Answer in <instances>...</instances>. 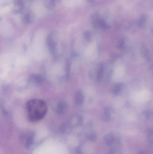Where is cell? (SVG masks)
<instances>
[{
  "mask_svg": "<svg viewBox=\"0 0 153 154\" xmlns=\"http://www.w3.org/2000/svg\"><path fill=\"white\" fill-rule=\"evenodd\" d=\"M29 119L32 122H36L42 119L47 112V105L42 100H31L26 104Z\"/></svg>",
  "mask_w": 153,
  "mask_h": 154,
  "instance_id": "6da1fadb",
  "label": "cell"
},
{
  "mask_svg": "<svg viewBox=\"0 0 153 154\" xmlns=\"http://www.w3.org/2000/svg\"><path fill=\"white\" fill-rule=\"evenodd\" d=\"M92 24L94 28H100L102 30H108L110 28L109 24L107 23L105 19L102 17L98 12H95L91 15Z\"/></svg>",
  "mask_w": 153,
  "mask_h": 154,
  "instance_id": "7a4b0ae2",
  "label": "cell"
},
{
  "mask_svg": "<svg viewBox=\"0 0 153 154\" xmlns=\"http://www.w3.org/2000/svg\"><path fill=\"white\" fill-rule=\"evenodd\" d=\"M57 41V34L55 32H52L48 36L47 44L49 50L53 55L56 52Z\"/></svg>",
  "mask_w": 153,
  "mask_h": 154,
  "instance_id": "3957f363",
  "label": "cell"
},
{
  "mask_svg": "<svg viewBox=\"0 0 153 154\" xmlns=\"http://www.w3.org/2000/svg\"><path fill=\"white\" fill-rule=\"evenodd\" d=\"M35 134L33 132H31L27 134H26V136H24V138L25 139V143L24 146L27 149H29L31 147L34 140Z\"/></svg>",
  "mask_w": 153,
  "mask_h": 154,
  "instance_id": "277c9868",
  "label": "cell"
},
{
  "mask_svg": "<svg viewBox=\"0 0 153 154\" xmlns=\"http://www.w3.org/2000/svg\"><path fill=\"white\" fill-rule=\"evenodd\" d=\"M24 7L25 6L21 0H15L13 3L12 11L14 13L18 14L23 11Z\"/></svg>",
  "mask_w": 153,
  "mask_h": 154,
  "instance_id": "5b68a950",
  "label": "cell"
},
{
  "mask_svg": "<svg viewBox=\"0 0 153 154\" xmlns=\"http://www.w3.org/2000/svg\"><path fill=\"white\" fill-rule=\"evenodd\" d=\"M68 104L65 101H61L58 104L56 109V112L59 115H63L68 111Z\"/></svg>",
  "mask_w": 153,
  "mask_h": 154,
  "instance_id": "8992f818",
  "label": "cell"
},
{
  "mask_svg": "<svg viewBox=\"0 0 153 154\" xmlns=\"http://www.w3.org/2000/svg\"><path fill=\"white\" fill-rule=\"evenodd\" d=\"M84 96L81 91L78 90L75 93L74 98V101L75 104L77 105H81L84 103Z\"/></svg>",
  "mask_w": 153,
  "mask_h": 154,
  "instance_id": "52a82bcc",
  "label": "cell"
},
{
  "mask_svg": "<svg viewBox=\"0 0 153 154\" xmlns=\"http://www.w3.org/2000/svg\"><path fill=\"white\" fill-rule=\"evenodd\" d=\"M82 122V117L79 115H74L70 119L68 124L72 126H77L80 125Z\"/></svg>",
  "mask_w": 153,
  "mask_h": 154,
  "instance_id": "ba28073f",
  "label": "cell"
},
{
  "mask_svg": "<svg viewBox=\"0 0 153 154\" xmlns=\"http://www.w3.org/2000/svg\"><path fill=\"white\" fill-rule=\"evenodd\" d=\"M35 19V16L34 14L32 11L28 10L27 11L25 14H24L23 20V21L25 23H31L34 21Z\"/></svg>",
  "mask_w": 153,
  "mask_h": 154,
  "instance_id": "9c48e42d",
  "label": "cell"
},
{
  "mask_svg": "<svg viewBox=\"0 0 153 154\" xmlns=\"http://www.w3.org/2000/svg\"><path fill=\"white\" fill-rule=\"evenodd\" d=\"M111 118V109L109 108H107L104 110L102 116V119L103 121L108 122Z\"/></svg>",
  "mask_w": 153,
  "mask_h": 154,
  "instance_id": "30bf717a",
  "label": "cell"
},
{
  "mask_svg": "<svg viewBox=\"0 0 153 154\" xmlns=\"http://www.w3.org/2000/svg\"><path fill=\"white\" fill-rule=\"evenodd\" d=\"M59 0H45V5L49 10H53L55 8Z\"/></svg>",
  "mask_w": 153,
  "mask_h": 154,
  "instance_id": "8fae6325",
  "label": "cell"
},
{
  "mask_svg": "<svg viewBox=\"0 0 153 154\" xmlns=\"http://www.w3.org/2000/svg\"><path fill=\"white\" fill-rule=\"evenodd\" d=\"M147 16L146 14H142L139 17L137 21V25L140 28H143L144 26L145 25L147 21Z\"/></svg>",
  "mask_w": 153,
  "mask_h": 154,
  "instance_id": "7c38bea8",
  "label": "cell"
},
{
  "mask_svg": "<svg viewBox=\"0 0 153 154\" xmlns=\"http://www.w3.org/2000/svg\"><path fill=\"white\" fill-rule=\"evenodd\" d=\"M60 131L63 133H69L72 131V127L68 123L63 124L61 126Z\"/></svg>",
  "mask_w": 153,
  "mask_h": 154,
  "instance_id": "4fadbf2b",
  "label": "cell"
},
{
  "mask_svg": "<svg viewBox=\"0 0 153 154\" xmlns=\"http://www.w3.org/2000/svg\"><path fill=\"white\" fill-rule=\"evenodd\" d=\"M122 88H123V86H122V84L116 83L113 85L112 88V92L113 94L115 95H118L120 94L122 91Z\"/></svg>",
  "mask_w": 153,
  "mask_h": 154,
  "instance_id": "5bb4252c",
  "label": "cell"
},
{
  "mask_svg": "<svg viewBox=\"0 0 153 154\" xmlns=\"http://www.w3.org/2000/svg\"><path fill=\"white\" fill-rule=\"evenodd\" d=\"M15 0H0V6L4 7L13 3Z\"/></svg>",
  "mask_w": 153,
  "mask_h": 154,
  "instance_id": "9a60e30c",
  "label": "cell"
},
{
  "mask_svg": "<svg viewBox=\"0 0 153 154\" xmlns=\"http://www.w3.org/2000/svg\"><path fill=\"white\" fill-rule=\"evenodd\" d=\"M103 70H104L103 66H101L99 68L98 70V74H97V78H98V81H100L102 79Z\"/></svg>",
  "mask_w": 153,
  "mask_h": 154,
  "instance_id": "2e32d148",
  "label": "cell"
},
{
  "mask_svg": "<svg viewBox=\"0 0 153 154\" xmlns=\"http://www.w3.org/2000/svg\"><path fill=\"white\" fill-rule=\"evenodd\" d=\"M97 135L95 133L92 132L88 135V139L91 141H95L97 139Z\"/></svg>",
  "mask_w": 153,
  "mask_h": 154,
  "instance_id": "e0dca14e",
  "label": "cell"
},
{
  "mask_svg": "<svg viewBox=\"0 0 153 154\" xmlns=\"http://www.w3.org/2000/svg\"><path fill=\"white\" fill-rule=\"evenodd\" d=\"M84 38H85L86 40L89 41L91 39L92 37V35L90 31H86L84 32Z\"/></svg>",
  "mask_w": 153,
  "mask_h": 154,
  "instance_id": "ac0fdd59",
  "label": "cell"
},
{
  "mask_svg": "<svg viewBox=\"0 0 153 154\" xmlns=\"http://www.w3.org/2000/svg\"><path fill=\"white\" fill-rule=\"evenodd\" d=\"M144 55L145 56V58L147 59H150V55L149 51H148V49H147L146 48L144 47Z\"/></svg>",
  "mask_w": 153,
  "mask_h": 154,
  "instance_id": "d6986e66",
  "label": "cell"
},
{
  "mask_svg": "<svg viewBox=\"0 0 153 154\" xmlns=\"http://www.w3.org/2000/svg\"><path fill=\"white\" fill-rule=\"evenodd\" d=\"M21 1L24 5V6L27 5H29L30 3H31V1H32V0H21Z\"/></svg>",
  "mask_w": 153,
  "mask_h": 154,
  "instance_id": "ffe728a7",
  "label": "cell"
},
{
  "mask_svg": "<svg viewBox=\"0 0 153 154\" xmlns=\"http://www.w3.org/2000/svg\"><path fill=\"white\" fill-rule=\"evenodd\" d=\"M109 154H119V152L117 150L113 149L110 151Z\"/></svg>",
  "mask_w": 153,
  "mask_h": 154,
  "instance_id": "44dd1931",
  "label": "cell"
},
{
  "mask_svg": "<svg viewBox=\"0 0 153 154\" xmlns=\"http://www.w3.org/2000/svg\"><path fill=\"white\" fill-rule=\"evenodd\" d=\"M76 152L77 154H82L81 147H78L77 148L76 150Z\"/></svg>",
  "mask_w": 153,
  "mask_h": 154,
  "instance_id": "7402d4cb",
  "label": "cell"
},
{
  "mask_svg": "<svg viewBox=\"0 0 153 154\" xmlns=\"http://www.w3.org/2000/svg\"><path fill=\"white\" fill-rule=\"evenodd\" d=\"M88 2L89 3H93L95 2V0H87Z\"/></svg>",
  "mask_w": 153,
  "mask_h": 154,
  "instance_id": "603a6c76",
  "label": "cell"
},
{
  "mask_svg": "<svg viewBox=\"0 0 153 154\" xmlns=\"http://www.w3.org/2000/svg\"><path fill=\"white\" fill-rule=\"evenodd\" d=\"M145 154V152H144V151H141V152H139V154Z\"/></svg>",
  "mask_w": 153,
  "mask_h": 154,
  "instance_id": "cb8c5ba5",
  "label": "cell"
},
{
  "mask_svg": "<svg viewBox=\"0 0 153 154\" xmlns=\"http://www.w3.org/2000/svg\"><path fill=\"white\" fill-rule=\"evenodd\" d=\"M1 18L0 17V22L1 21Z\"/></svg>",
  "mask_w": 153,
  "mask_h": 154,
  "instance_id": "d4e9b609",
  "label": "cell"
}]
</instances>
